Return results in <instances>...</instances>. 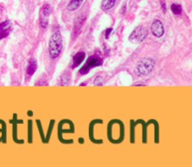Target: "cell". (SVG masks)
<instances>
[{
    "label": "cell",
    "instance_id": "7c38bea8",
    "mask_svg": "<svg viewBox=\"0 0 192 167\" xmlns=\"http://www.w3.org/2000/svg\"><path fill=\"white\" fill-rule=\"evenodd\" d=\"M71 80V75L69 71H65L64 73L61 75L59 79V85L60 86H67L70 83Z\"/></svg>",
    "mask_w": 192,
    "mask_h": 167
},
{
    "label": "cell",
    "instance_id": "e0dca14e",
    "mask_svg": "<svg viewBox=\"0 0 192 167\" xmlns=\"http://www.w3.org/2000/svg\"><path fill=\"white\" fill-rule=\"evenodd\" d=\"M161 6H162L163 11H164V13H165V12H166V5H165V2H164V1L161 2Z\"/></svg>",
    "mask_w": 192,
    "mask_h": 167
},
{
    "label": "cell",
    "instance_id": "6da1fadb",
    "mask_svg": "<svg viewBox=\"0 0 192 167\" xmlns=\"http://www.w3.org/2000/svg\"><path fill=\"white\" fill-rule=\"evenodd\" d=\"M62 49H63L62 36L58 31L54 32L49 41V45H48L49 56L52 59H56L60 56Z\"/></svg>",
    "mask_w": 192,
    "mask_h": 167
},
{
    "label": "cell",
    "instance_id": "30bf717a",
    "mask_svg": "<svg viewBox=\"0 0 192 167\" xmlns=\"http://www.w3.org/2000/svg\"><path fill=\"white\" fill-rule=\"evenodd\" d=\"M38 69V63L37 60L35 58H30L28 65H27V69H26V73L28 76H32Z\"/></svg>",
    "mask_w": 192,
    "mask_h": 167
},
{
    "label": "cell",
    "instance_id": "9c48e42d",
    "mask_svg": "<svg viewBox=\"0 0 192 167\" xmlns=\"http://www.w3.org/2000/svg\"><path fill=\"white\" fill-rule=\"evenodd\" d=\"M85 58V53L83 51H80L78 52L77 54H75L74 56L72 57V61H71V64H70V68L71 69H75L77 68L78 66H80L83 61L84 60Z\"/></svg>",
    "mask_w": 192,
    "mask_h": 167
},
{
    "label": "cell",
    "instance_id": "5b68a950",
    "mask_svg": "<svg viewBox=\"0 0 192 167\" xmlns=\"http://www.w3.org/2000/svg\"><path fill=\"white\" fill-rule=\"evenodd\" d=\"M51 13V6L49 4H44L40 10V27L45 29L48 25V17Z\"/></svg>",
    "mask_w": 192,
    "mask_h": 167
},
{
    "label": "cell",
    "instance_id": "7a4b0ae2",
    "mask_svg": "<svg viewBox=\"0 0 192 167\" xmlns=\"http://www.w3.org/2000/svg\"><path fill=\"white\" fill-rule=\"evenodd\" d=\"M155 60L151 57H145L141 59L136 66V73L139 76L148 75L155 68Z\"/></svg>",
    "mask_w": 192,
    "mask_h": 167
},
{
    "label": "cell",
    "instance_id": "ba28073f",
    "mask_svg": "<svg viewBox=\"0 0 192 167\" xmlns=\"http://www.w3.org/2000/svg\"><path fill=\"white\" fill-rule=\"evenodd\" d=\"M11 30V24L9 21H5L0 24V41L7 38Z\"/></svg>",
    "mask_w": 192,
    "mask_h": 167
},
{
    "label": "cell",
    "instance_id": "277c9868",
    "mask_svg": "<svg viewBox=\"0 0 192 167\" xmlns=\"http://www.w3.org/2000/svg\"><path fill=\"white\" fill-rule=\"evenodd\" d=\"M147 30L143 26L136 27L129 36V41L133 43H140L147 37Z\"/></svg>",
    "mask_w": 192,
    "mask_h": 167
},
{
    "label": "cell",
    "instance_id": "8992f818",
    "mask_svg": "<svg viewBox=\"0 0 192 167\" xmlns=\"http://www.w3.org/2000/svg\"><path fill=\"white\" fill-rule=\"evenodd\" d=\"M86 20V15H81L79 17L76 18L75 22H74V25H73V32H72V36H73V39H76L81 31H82V28L84 25V22Z\"/></svg>",
    "mask_w": 192,
    "mask_h": 167
},
{
    "label": "cell",
    "instance_id": "9a60e30c",
    "mask_svg": "<svg viewBox=\"0 0 192 167\" xmlns=\"http://www.w3.org/2000/svg\"><path fill=\"white\" fill-rule=\"evenodd\" d=\"M102 82H103L102 77H101V76H98V77L95 79V81H94V85H95V86H101V85H102Z\"/></svg>",
    "mask_w": 192,
    "mask_h": 167
},
{
    "label": "cell",
    "instance_id": "4fadbf2b",
    "mask_svg": "<svg viewBox=\"0 0 192 167\" xmlns=\"http://www.w3.org/2000/svg\"><path fill=\"white\" fill-rule=\"evenodd\" d=\"M115 2H116V0H105L103 2V4H102L101 8H102L103 10H108V9L112 8L115 6Z\"/></svg>",
    "mask_w": 192,
    "mask_h": 167
},
{
    "label": "cell",
    "instance_id": "52a82bcc",
    "mask_svg": "<svg viewBox=\"0 0 192 167\" xmlns=\"http://www.w3.org/2000/svg\"><path fill=\"white\" fill-rule=\"evenodd\" d=\"M151 32L156 38H161L164 35V26L159 20H154L151 25Z\"/></svg>",
    "mask_w": 192,
    "mask_h": 167
},
{
    "label": "cell",
    "instance_id": "5bb4252c",
    "mask_svg": "<svg viewBox=\"0 0 192 167\" xmlns=\"http://www.w3.org/2000/svg\"><path fill=\"white\" fill-rule=\"evenodd\" d=\"M171 9L173 11V13L175 15H179L182 13V7L179 4H173L171 7Z\"/></svg>",
    "mask_w": 192,
    "mask_h": 167
},
{
    "label": "cell",
    "instance_id": "3957f363",
    "mask_svg": "<svg viewBox=\"0 0 192 167\" xmlns=\"http://www.w3.org/2000/svg\"><path fill=\"white\" fill-rule=\"evenodd\" d=\"M103 64V60L99 57V56H92L90 57H88V59L86 60L85 64L81 68V70H79V73L81 75H85L87 74L92 69L96 68V67H99L100 65Z\"/></svg>",
    "mask_w": 192,
    "mask_h": 167
},
{
    "label": "cell",
    "instance_id": "2e32d148",
    "mask_svg": "<svg viewBox=\"0 0 192 167\" xmlns=\"http://www.w3.org/2000/svg\"><path fill=\"white\" fill-rule=\"evenodd\" d=\"M112 28H108L107 30H106V32H105V37H106V39H109V35L111 34V32H112Z\"/></svg>",
    "mask_w": 192,
    "mask_h": 167
},
{
    "label": "cell",
    "instance_id": "8fae6325",
    "mask_svg": "<svg viewBox=\"0 0 192 167\" xmlns=\"http://www.w3.org/2000/svg\"><path fill=\"white\" fill-rule=\"evenodd\" d=\"M83 2V0H70V1L68 2V4H67V8L69 11L76 10V9H78V8L82 6Z\"/></svg>",
    "mask_w": 192,
    "mask_h": 167
}]
</instances>
